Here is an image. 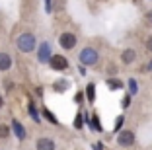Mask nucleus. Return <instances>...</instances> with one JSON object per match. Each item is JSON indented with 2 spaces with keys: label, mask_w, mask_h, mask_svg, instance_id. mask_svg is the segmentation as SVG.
<instances>
[{
  "label": "nucleus",
  "mask_w": 152,
  "mask_h": 150,
  "mask_svg": "<svg viewBox=\"0 0 152 150\" xmlns=\"http://www.w3.org/2000/svg\"><path fill=\"white\" fill-rule=\"evenodd\" d=\"M146 18H148V20H150V22H152V12H150V14H146Z\"/></svg>",
  "instance_id": "5701e85b"
},
{
  "label": "nucleus",
  "mask_w": 152,
  "mask_h": 150,
  "mask_svg": "<svg viewBox=\"0 0 152 150\" xmlns=\"http://www.w3.org/2000/svg\"><path fill=\"white\" fill-rule=\"evenodd\" d=\"M78 59H80V62L84 66H94L96 62H98V51L92 47H86L80 51V55H78Z\"/></svg>",
  "instance_id": "f03ea898"
},
{
  "label": "nucleus",
  "mask_w": 152,
  "mask_h": 150,
  "mask_svg": "<svg viewBox=\"0 0 152 150\" xmlns=\"http://www.w3.org/2000/svg\"><path fill=\"white\" fill-rule=\"evenodd\" d=\"M76 35L72 33V31H64V33H61V37H58V45L64 49V51H72V49L76 47Z\"/></svg>",
  "instance_id": "7ed1b4c3"
},
{
  "label": "nucleus",
  "mask_w": 152,
  "mask_h": 150,
  "mask_svg": "<svg viewBox=\"0 0 152 150\" xmlns=\"http://www.w3.org/2000/svg\"><path fill=\"white\" fill-rule=\"evenodd\" d=\"M16 47H18V51H22V53H31L33 49L37 47L35 35H33V33H29V31L22 33V35L16 39Z\"/></svg>",
  "instance_id": "f257e3e1"
},
{
  "label": "nucleus",
  "mask_w": 152,
  "mask_h": 150,
  "mask_svg": "<svg viewBox=\"0 0 152 150\" xmlns=\"http://www.w3.org/2000/svg\"><path fill=\"white\" fill-rule=\"evenodd\" d=\"M4 107V97H2V94H0V109Z\"/></svg>",
  "instance_id": "412c9836"
},
{
  "label": "nucleus",
  "mask_w": 152,
  "mask_h": 150,
  "mask_svg": "<svg viewBox=\"0 0 152 150\" xmlns=\"http://www.w3.org/2000/svg\"><path fill=\"white\" fill-rule=\"evenodd\" d=\"M117 144L123 146V148H129L134 144V132L133 131H121L119 137H117Z\"/></svg>",
  "instance_id": "39448f33"
},
{
  "label": "nucleus",
  "mask_w": 152,
  "mask_h": 150,
  "mask_svg": "<svg viewBox=\"0 0 152 150\" xmlns=\"http://www.w3.org/2000/svg\"><path fill=\"white\" fill-rule=\"evenodd\" d=\"M43 113H45V117H47V119H49V121H51V123H55V125H57V117H55V115H53V113H51V111H47V109H43Z\"/></svg>",
  "instance_id": "4468645a"
},
{
  "label": "nucleus",
  "mask_w": 152,
  "mask_h": 150,
  "mask_svg": "<svg viewBox=\"0 0 152 150\" xmlns=\"http://www.w3.org/2000/svg\"><path fill=\"white\" fill-rule=\"evenodd\" d=\"M129 88H131V92H137V84H134V80H131V82H129Z\"/></svg>",
  "instance_id": "a211bd4d"
},
{
  "label": "nucleus",
  "mask_w": 152,
  "mask_h": 150,
  "mask_svg": "<svg viewBox=\"0 0 152 150\" xmlns=\"http://www.w3.org/2000/svg\"><path fill=\"white\" fill-rule=\"evenodd\" d=\"M37 59H39V62H49V59H51V45L47 43V41L39 45V51H37Z\"/></svg>",
  "instance_id": "0eeeda50"
},
{
  "label": "nucleus",
  "mask_w": 152,
  "mask_h": 150,
  "mask_svg": "<svg viewBox=\"0 0 152 150\" xmlns=\"http://www.w3.org/2000/svg\"><path fill=\"white\" fill-rule=\"evenodd\" d=\"M29 115H31L33 119H35L37 123H39V115H37V111H35V107H33V105H29Z\"/></svg>",
  "instance_id": "2eb2a0df"
},
{
  "label": "nucleus",
  "mask_w": 152,
  "mask_h": 150,
  "mask_svg": "<svg viewBox=\"0 0 152 150\" xmlns=\"http://www.w3.org/2000/svg\"><path fill=\"white\" fill-rule=\"evenodd\" d=\"M55 140L49 137H39L35 140V150H55Z\"/></svg>",
  "instance_id": "423d86ee"
},
{
  "label": "nucleus",
  "mask_w": 152,
  "mask_h": 150,
  "mask_svg": "<svg viewBox=\"0 0 152 150\" xmlns=\"http://www.w3.org/2000/svg\"><path fill=\"white\" fill-rule=\"evenodd\" d=\"M94 127H96V131H102V125H99L98 117H94Z\"/></svg>",
  "instance_id": "6ab92c4d"
},
{
  "label": "nucleus",
  "mask_w": 152,
  "mask_h": 150,
  "mask_svg": "<svg viewBox=\"0 0 152 150\" xmlns=\"http://www.w3.org/2000/svg\"><path fill=\"white\" fill-rule=\"evenodd\" d=\"M12 131H14V135L18 137V140H23V138H26V129H23V125L20 123L18 119L12 121Z\"/></svg>",
  "instance_id": "1a4fd4ad"
},
{
  "label": "nucleus",
  "mask_w": 152,
  "mask_h": 150,
  "mask_svg": "<svg viewBox=\"0 0 152 150\" xmlns=\"http://www.w3.org/2000/svg\"><path fill=\"white\" fill-rule=\"evenodd\" d=\"M74 123H76V125H74L76 129H80V127H82V117H80V115H78V117H76V121H74Z\"/></svg>",
  "instance_id": "f3484780"
},
{
  "label": "nucleus",
  "mask_w": 152,
  "mask_h": 150,
  "mask_svg": "<svg viewBox=\"0 0 152 150\" xmlns=\"http://www.w3.org/2000/svg\"><path fill=\"white\" fill-rule=\"evenodd\" d=\"M134 59H137V53H134L133 49H125L121 53V62L123 64H131V62H134Z\"/></svg>",
  "instance_id": "9d476101"
},
{
  "label": "nucleus",
  "mask_w": 152,
  "mask_h": 150,
  "mask_svg": "<svg viewBox=\"0 0 152 150\" xmlns=\"http://www.w3.org/2000/svg\"><path fill=\"white\" fill-rule=\"evenodd\" d=\"M107 86L111 90H119V88H123V82H119V80H107Z\"/></svg>",
  "instance_id": "ddd939ff"
},
{
  "label": "nucleus",
  "mask_w": 152,
  "mask_h": 150,
  "mask_svg": "<svg viewBox=\"0 0 152 150\" xmlns=\"http://www.w3.org/2000/svg\"><path fill=\"white\" fill-rule=\"evenodd\" d=\"M96 150H103V146L102 144H96Z\"/></svg>",
  "instance_id": "4be33fe9"
},
{
  "label": "nucleus",
  "mask_w": 152,
  "mask_h": 150,
  "mask_svg": "<svg viewBox=\"0 0 152 150\" xmlns=\"http://www.w3.org/2000/svg\"><path fill=\"white\" fill-rule=\"evenodd\" d=\"M66 88H68V82H66V80H58V82H55V84H53V90H55V92H64Z\"/></svg>",
  "instance_id": "9b49d317"
},
{
  "label": "nucleus",
  "mask_w": 152,
  "mask_h": 150,
  "mask_svg": "<svg viewBox=\"0 0 152 150\" xmlns=\"http://www.w3.org/2000/svg\"><path fill=\"white\" fill-rule=\"evenodd\" d=\"M49 66L53 68V70H66L68 68V61H66V57H63V55H51Z\"/></svg>",
  "instance_id": "20e7f679"
},
{
  "label": "nucleus",
  "mask_w": 152,
  "mask_h": 150,
  "mask_svg": "<svg viewBox=\"0 0 152 150\" xmlns=\"http://www.w3.org/2000/svg\"><path fill=\"white\" fill-rule=\"evenodd\" d=\"M121 123H123V117H119V119H117V123H115V131H117V129H121Z\"/></svg>",
  "instance_id": "aec40b11"
},
{
  "label": "nucleus",
  "mask_w": 152,
  "mask_h": 150,
  "mask_svg": "<svg viewBox=\"0 0 152 150\" xmlns=\"http://www.w3.org/2000/svg\"><path fill=\"white\" fill-rule=\"evenodd\" d=\"M12 57H10L8 53H4V51H0V72H6L12 68Z\"/></svg>",
  "instance_id": "6e6552de"
},
{
  "label": "nucleus",
  "mask_w": 152,
  "mask_h": 150,
  "mask_svg": "<svg viewBox=\"0 0 152 150\" xmlns=\"http://www.w3.org/2000/svg\"><path fill=\"white\" fill-rule=\"evenodd\" d=\"M10 137V129L8 125H0V140H6Z\"/></svg>",
  "instance_id": "f8f14e48"
},
{
  "label": "nucleus",
  "mask_w": 152,
  "mask_h": 150,
  "mask_svg": "<svg viewBox=\"0 0 152 150\" xmlns=\"http://www.w3.org/2000/svg\"><path fill=\"white\" fill-rule=\"evenodd\" d=\"M88 100H90V102H94V84L88 86Z\"/></svg>",
  "instance_id": "dca6fc26"
}]
</instances>
